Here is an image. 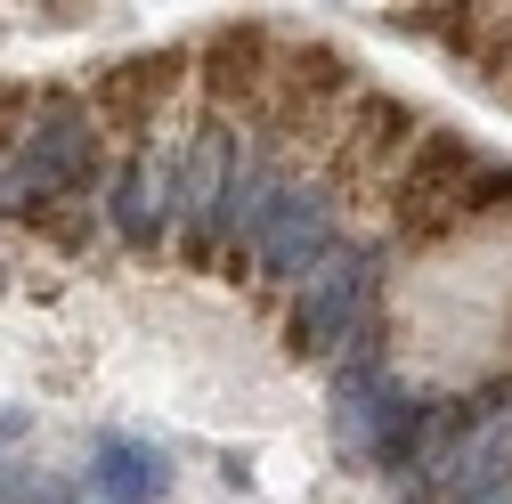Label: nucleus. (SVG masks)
I'll use <instances>...</instances> for the list:
<instances>
[{"mask_svg": "<svg viewBox=\"0 0 512 504\" xmlns=\"http://www.w3.org/2000/svg\"><path fill=\"white\" fill-rule=\"evenodd\" d=\"M98 163H106L98 114H90L74 90H41V122H33V139H25L17 171H9V196H17L25 212L66 204V196H82V187L98 179Z\"/></svg>", "mask_w": 512, "mask_h": 504, "instance_id": "obj_1", "label": "nucleus"}, {"mask_svg": "<svg viewBox=\"0 0 512 504\" xmlns=\"http://www.w3.org/2000/svg\"><path fill=\"white\" fill-rule=\"evenodd\" d=\"M423 147V122L399 106V98H382V90H366L350 114H342V131H334V147H326V179L334 196L350 204V196H374V187H391L399 171H407V155Z\"/></svg>", "mask_w": 512, "mask_h": 504, "instance_id": "obj_2", "label": "nucleus"}, {"mask_svg": "<svg viewBox=\"0 0 512 504\" xmlns=\"http://www.w3.org/2000/svg\"><path fill=\"white\" fill-rule=\"evenodd\" d=\"M366 301H374V261L358 244H334L293 293V318H285L293 358H334L342 342H358L366 334Z\"/></svg>", "mask_w": 512, "mask_h": 504, "instance_id": "obj_3", "label": "nucleus"}, {"mask_svg": "<svg viewBox=\"0 0 512 504\" xmlns=\"http://www.w3.org/2000/svg\"><path fill=\"white\" fill-rule=\"evenodd\" d=\"M187 74H196V49H139V57H122V66H98L90 74L98 131L122 139V147H147L155 122H163V106L187 90Z\"/></svg>", "mask_w": 512, "mask_h": 504, "instance_id": "obj_4", "label": "nucleus"}, {"mask_svg": "<svg viewBox=\"0 0 512 504\" xmlns=\"http://www.w3.org/2000/svg\"><path fill=\"white\" fill-rule=\"evenodd\" d=\"M488 171V155L464 139V131H423V147L407 155V171L391 179V228L407 244H439V220L464 187Z\"/></svg>", "mask_w": 512, "mask_h": 504, "instance_id": "obj_5", "label": "nucleus"}, {"mask_svg": "<svg viewBox=\"0 0 512 504\" xmlns=\"http://www.w3.org/2000/svg\"><path fill=\"white\" fill-rule=\"evenodd\" d=\"M277 33L269 25H252V17H236V25H212L204 41H196V90H204V106L212 114H261V98H269V74H277Z\"/></svg>", "mask_w": 512, "mask_h": 504, "instance_id": "obj_6", "label": "nucleus"}, {"mask_svg": "<svg viewBox=\"0 0 512 504\" xmlns=\"http://www.w3.org/2000/svg\"><path fill=\"white\" fill-rule=\"evenodd\" d=\"M334 204H342V196L317 179L309 196H301V187H285V196L261 212V228H252L244 244H252V261L269 269V285H301V277L334 252Z\"/></svg>", "mask_w": 512, "mask_h": 504, "instance_id": "obj_7", "label": "nucleus"}, {"mask_svg": "<svg viewBox=\"0 0 512 504\" xmlns=\"http://www.w3.org/2000/svg\"><path fill=\"white\" fill-rule=\"evenodd\" d=\"M90 488H98L106 504H163V496H171V464H163L155 448H139V439H98Z\"/></svg>", "mask_w": 512, "mask_h": 504, "instance_id": "obj_8", "label": "nucleus"}, {"mask_svg": "<svg viewBox=\"0 0 512 504\" xmlns=\"http://www.w3.org/2000/svg\"><path fill=\"white\" fill-rule=\"evenodd\" d=\"M456 57L488 82H512V9H472V33H464Z\"/></svg>", "mask_w": 512, "mask_h": 504, "instance_id": "obj_9", "label": "nucleus"}, {"mask_svg": "<svg viewBox=\"0 0 512 504\" xmlns=\"http://www.w3.org/2000/svg\"><path fill=\"white\" fill-rule=\"evenodd\" d=\"M33 122H41V90L33 82H0V155H25Z\"/></svg>", "mask_w": 512, "mask_h": 504, "instance_id": "obj_10", "label": "nucleus"}, {"mask_svg": "<svg viewBox=\"0 0 512 504\" xmlns=\"http://www.w3.org/2000/svg\"><path fill=\"white\" fill-rule=\"evenodd\" d=\"M0 504H66V488L25 472V464H9V472H0Z\"/></svg>", "mask_w": 512, "mask_h": 504, "instance_id": "obj_11", "label": "nucleus"}, {"mask_svg": "<svg viewBox=\"0 0 512 504\" xmlns=\"http://www.w3.org/2000/svg\"><path fill=\"white\" fill-rule=\"evenodd\" d=\"M504 106H512V82H504Z\"/></svg>", "mask_w": 512, "mask_h": 504, "instance_id": "obj_12", "label": "nucleus"}]
</instances>
